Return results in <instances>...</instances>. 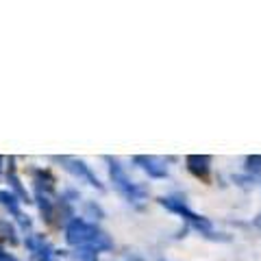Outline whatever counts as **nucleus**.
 Segmentation results:
<instances>
[{"label": "nucleus", "mask_w": 261, "mask_h": 261, "mask_svg": "<svg viewBox=\"0 0 261 261\" xmlns=\"http://www.w3.org/2000/svg\"><path fill=\"white\" fill-rule=\"evenodd\" d=\"M65 240L70 246H79V248H94V250H109L113 244L111 240L105 235L100 228H96L94 224L85 222L83 218H74L65 228Z\"/></svg>", "instance_id": "obj_1"}, {"label": "nucleus", "mask_w": 261, "mask_h": 261, "mask_svg": "<svg viewBox=\"0 0 261 261\" xmlns=\"http://www.w3.org/2000/svg\"><path fill=\"white\" fill-rule=\"evenodd\" d=\"M107 161L111 163L109 172H111L113 183H116V187H118V192H120L122 196H126L128 200H142L144 196H146V192L142 190L140 185H135V183H130V181H128V176L124 174V170L120 168V163H118V161H113V159H107Z\"/></svg>", "instance_id": "obj_2"}, {"label": "nucleus", "mask_w": 261, "mask_h": 261, "mask_svg": "<svg viewBox=\"0 0 261 261\" xmlns=\"http://www.w3.org/2000/svg\"><path fill=\"white\" fill-rule=\"evenodd\" d=\"M161 205H163V207H168L170 211H174V214H181L183 218L190 220V222H192L194 226L202 228L205 233H209V231H211V224L207 222V220H205V218H200L198 214H194V211L187 209L183 200H178V198H170V196H168V198H161Z\"/></svg>", "instance_id": "obj_3"}, {"label": "nucleus", "mask_w": 261, "mask_h": 261, "mask_svg": "<svg viewBox=\"0 0 261 261\" xmlns=\"http://www.w3.org/2000/svg\"><path fill=\"white\" fill-rule=\"evenodd\" d=\"M57 161H59L61 166L68 170V172H72L74 176H83V178H87V181H89V185H94V187H98V190H102L100 181H98V178L92 174V170H89L83 161L72 159V157H57Z\"/></svg>", "instance_id": "obj_4"}, {"label": "nucleus", "mask_w": 261, "mask_h": 261, "mask_svg": "<svg viewBox=\"0 0 261 261\" xmlns=\"http://www.w3.org/2000/svg\"><path fill=\"white\" fill-rule=\"evenodd\" d=\"M185 163H187V170H190L194 176L207 178L209 168H211V159L207 154H190V157L185 159Z\"/></svg>", "instance_id": "obj_5"}, {"label": "nucleus", "mask_w": 261, "mask_h": 261, "mask_svg": "<svg viewBox=\"0 0 261 261\" xmlns=\"http://www.w3.org/2000/svg\"><path fill=\"white\" fill-rule=\"evenodd\" d=\"M0 202H3V205L9 209L15 218L20 220V224H22V226H31V220H29V218H24V216H22V211H20V200L15 198L11 192H3V190H0Z\"/></svg>", "instance_id": "obj_6"}, {"label": "nucleus", "mask_w": 261, "mask_h": 261, "mask_svg": "<svg viewBox=\"0 0 261 261\" xmlns=\"http://www.w3.org/2000/svg\"><path fill=\"white\" fill-rule=\"evenodd\" d=\"M135 163H140V166L148 172L150 176H154V178H161V176H166L168 174V170H166V166L159 161V159H154V157H135Z\"/></svg>", "instance_id": "obj_7"}, {"label": "nucleus", "mask_w": 261, "mask_h": 261, "mask_svg": "<svg viewBox=\"0 0 261 261\" xmlns=\"http://www.w3.org/2000/svg\"><path fill=\"white\" fill-rule=\"evenodd\" d=\"M9 183H11V187H13V192L20 196V202H31V200H29V194H27V190H24V187H22L20 178L13 174V170H11V174H9Z\"/></svg>", "instance_id": "obj_8"}, {"label": "nucleus", "mask_w": 261, "mask_h": 261, "mask_svg": "<svg viewBox=\"0 0 261 261\" xmlns=\"http://www.w3.org/2000/svg\"><path fill=\"white\" fill-rule=\"evenodd\" d=\"M74 261H98V250L87 248V246L79 248V250L74 252Z\"/></svg>", "instance_id": "obj_9"}, {"label": "nucleus", "mask_w": 261, "mask_h": 261, "mask_svg": "<svg viewBox=\"0 0 261 261\" xmlns=\"http://www.w3.org/2000/svg\"><path fill=\"white\" fill-rule=\"evenodd\" d=\"M0 238H5V240H9L11 244H18V238H15V231H13V226L7 222V220H0Z\"/></svg>", "instance_id": "obj_10"}, {"label": "nucleus", "mask_w": 261, "mask_h": 261, "mask_svg": "<svg viewBox=\"0 0 261 261\" xmlns=\"http://www.w3.org/2000/svg\"><path fill=\"white\" fill-rule=\"evenodd\" d=\"M248 168L250 170H259L261 168V157H248Z\"/></svg>", "instance_id": "obj_11"}, {"label": "nucleus", "mask_w": 261, "mask_h": 261, "mask_svg": "<svg viewBox=\"0 0 261 261\" xmlns=\"http://www.w3.org/2000/svg\"><path fill=\"white\" fill-rule=\"evenodd\" d=\"M255 224H257V226H261V216H259V218L255 220Z\"/></svg>", "instance_id": "obj_12"}, {"label": "nucleus", "mask_w": 261, "mask_h": 261, "mask_svg": "<svg viewBox=\"0 0 261 261\" xmlns=\"http://www.w3.org/2000/svg\"><path fill=\"white\" fill-rule=\"evenodd\" d=\"M0 170H3V157H0Z\"/></svg>", "instance_id": "obj_13"}]
</instances>
